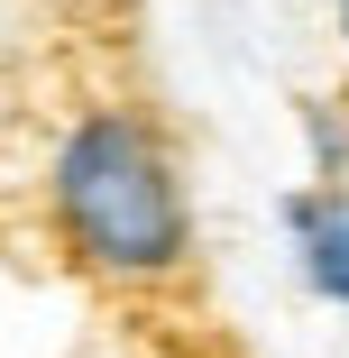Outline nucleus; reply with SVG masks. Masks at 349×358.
I'll return each mask as SVG.
<instances>
[{"label":"nucleus","mask_w":349,"mask_h":358,"mask_svg":"<svg viewBox=\"0 0 349 358\" xmlns=\"http://www.w3.org/2000/svg\"><path fill=\"white\" fill-rule=\"evenodd\" d=\"M46 211L74 266L101 285H175L193 266V193L175 175V148L138 110H83L55 138Z\"/></svg>","instance_id":"1"},{"label":"nucleus","mask_w":349,"mask_h":358,"mask_svg":"<svg viewBox=\"0 0 349 358\" xmlns=\"http://www.w3.org/2000/svg\"><path fill=\"white\" fill-rule=\"evenodd\" d=\"M285 248H294V275H304V294L349 313V184H294L285 193Z\"/></svg>","instance_id":"2"},{"label":"nucleus","mask_w":349,"mask_h":358,"mask_svg":"<svg viewBox=\"0 0 349 358\" xmlns=\"http://www.w3.org/2000/svg\"><path fill=\"white\" fill-rule=\"evenodd\" d=\"M304 148L322 184H349V101H313L304 110Z\"/></svg>","instance_id":"3"},{"label":"nucleus","mask_w":349,"mask_h":358,"mask_svg":"<svg viewBox=\"0 0 349 358\" xmlns=\"http://www.w3.org/2000/svg\"><path fill=\"white\" fill-rule=\"evenodd\" d=\"M331 28H340V55H349V0H331Z\"/></svg>","instance_id":"4"}]
</instances>
